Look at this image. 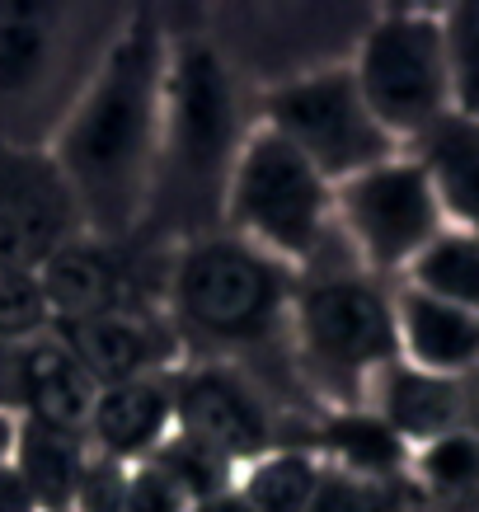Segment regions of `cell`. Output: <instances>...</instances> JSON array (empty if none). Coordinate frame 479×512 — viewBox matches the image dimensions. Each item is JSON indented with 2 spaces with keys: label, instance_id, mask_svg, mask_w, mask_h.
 <instances>
[{
  "label": "cell",
  "instance_id": "obj_9",
  "mask_svg": "<svg viewBox=\"0 0 479 512\" xmlns=\"http://www.w3.org/2000/svg\"><path fill=\"white\" fill-rule=\"evenodd\" d=\"M334 226L371 278L400 282L423 249L447 231V217L414 160L390 156L334 184Z\"/></svg>",
  "mask_w": 479,
  "mask_h": 512
},
{
  "label": "cell",
  "instance_id": "obj_25",
  "mask_svg": "<svg viewBox=\"0 0 479 512\" xmlns=\"http://www.w3.org/2000/svg\"><path fill=\"white\" fill-rule=\"evenodd\" d=\"M414 508L409 480H362L348 470L320 461V484L310 498V512H404Z\"/></svg>",
  "mask_w": 479,
  "mask_h": 512
},
{
  "label": "cell",
  "instance_id": "obj_22",
  "mask_svg": "<svg viewBox=\"0 0 479 512\" xmlns=\"http://www.w3.org/2000/svg\"><path fill=\"white\" fill-rule=\"evenodd\" d=\"M400 282L414 287V292H428L437 301H451V306L479 315V231L447 226L409 264V273Z\"/></svg>",
  "mask_w": 479,
  "mask_h": 512
},
{
  "label": "cell",
  "instance_id": "obj_27",
  "mask_svg": "<svg viewBox=\"0 0 479 512\" xmlns=\"http://www.w3.org/2000/svg\"><path fill=\"white\" fill-rule=\"evenodd\" d=\"M52 329L43 282L33 268H0V339L29 343Z\"/></svg>",
  "mask_w": 479,
  "mask_h": 512
},
{
  "label": "cell",
  "instance_id": "obj_6",
  "mask_svg": "<svg viewBox=\"0 0 479 512\" xmlns=\"http://www.w3.org/2000/svg\"><path fill=\"white\" fill-rule=\"evenodd\" d=\"M76 19L80 10L62 5H0V141L47 151L109 47H76Z\"/></svg>",
  "mask_w": 479,
  "mask_h": 512
},
{
  "label": "cell",
  "instance_id": "obj_18",
  "mask_svg": "<svg viewBox=\"0 0 479 512\" xmlns=\"http://www.w3.org/2000/svg\"><path fill=\"white\" fill-rule=\"evenodd\" d=\"M367 409L381 414V423H386L409 451L423 447V442H437V437L456 433V428H465L461 381L418 372L409 362H390L386 372L371 381Z\"/></svg>",
  "mask_w": 479,
  "mask_h": 512
},
{
  "label": "cell",
  "instance_id": "obj_5",
  "mask_svg": "<svg viewBox=\"0 0 479 512\" xmlns=\"http://www.w3.org/2000/svg\"><path fill=\"white\" fill-rule=\"evenodd\" d=\"M231 235L259 245L287 268H310L339 240L334 226V184L315 170L292 141L268 127H254L235 160L231 193H226Z\"/></svg>",
  "mask_w": 479,
  "mask_h": 512
},
{
  "label": "cell",
  "instance_id": "obj_28",
  "mask_svg": "<svg viewBox=\"0 0 479 512\" xmlns=\"http://www.w3.org/2000/svg\"><path fill=\"white\" fill-rule=\"evenodd\" d=\"M71 512H127V466L90 451L76 498H71Z\"/></svg>",
  "mask_w": 479,
  "mask_h": 512
},
{
  "label": "cell",
  "instance_id": "obj_7",
  "mask_svg": "<svg viewBox=\"0 0 479 512\" xmlns=\"http://www.w3.org/2000/svg\"><path fill=\"white\" fill-rule=\"evenodd\" d=\"M348 71L367 99L371 118L400 141V151L423 127L451 113V76L437 10L423 5L376 10L348 52Z\"/></svg>",
  "mask_w": 479,
  "mask_h": 512
},
{
  "label": "cell",
  "instance_id": "obj_21",
  "mask_svg": "<svg viewBox=\"0 0 479 512\" xmlns=\"http://www.w3.org/2000/svg\"><path fill=\"white\" fill-rule=\"evenodd\" d=\"M409 489L433 512H479V437L470 428L409 451Z\"/></svg>",
  "mask_w": 479,
  "mask_h": 512
},
{
  "label": "cell",
  "instance_id": "obj_31",
  "mask_svg": "<svg viewBox=\"0 0 479 512\" xmlns=\"http://www.w3.org/2000/svg\"><path fill=\"white\" fill-rule=\"evenodd\" d=\"M0 512H33L29 494L19 489V480H15V470L10 466H0Z\"/></svg>",
  "mask_w": 479,
  "mask_h": 512
},
{
  "label": "cell",
  "instance_id": "obj_16",
  "mask_svg": "<svg viewBox=\"0 0 479 512\" xmlns=\"http://www.w3.org/2000/svg\"><path fill=\"white\" fill-rule=\"evenodd\" d=\"M395 343L418 372L465 381L479 367V315L395 282Z\"/></svg>",
  "mask_w": 479,
  "mask_h": 512
},
{
  "label": "cell",
  "instance_id": "obj_34",
  "mask_svg": "<svg viewBox=\"0 0 479 512\" xmlns=\"http://www.w3.org/2000/svg\"><path fill=\"white\" fill-rule=\"evenodd\" d=\"M404 512H433V508H423V503H418V498H414V508H404Z\"/></svg>",
  "mask_w": 479,
  "mask_h": 512
},
{
  "label": "cell",
  "instance_id": "obj_1",
  "mask_svg": "<svg viewBox=\"0 0 479 512\" xmlns=\"http://www.w3.org/2000/svg\"><path fill=\"white\" fill-rule=\"evenodd\" d=\"M165 66L170 33L155 10H141L113 29L90 80L57 123L47 156L62 170L85 235L132 245L146 231L160 113H165Z\"/></svg>",
  "mask_w": 479,
  "mask_h": 512
},
{
  "label": "cell",
  "instance_id": "obj_23",
  "mask_svg": "<svg viewBox=\"0 0 479 512\" xmlns=\"http://www.w3.org/2000/svg\"><path fill=\"white\" fill-rule=\"evenodd\" d=\"M315 484H320V456L306 447H278L240 470L235 494L249 503V512H310Z\"/></svg>",
  "mask_w": 479,
  "mask_h": 512
},
{
  "label": "cell",
  "instance_id": "obj_19",
  "mask_svg": "<svg viewBox=\"0 0 479 512\" xmlns=\"http://www.w3.org/2000/svg\"><path fill=\"white\" fill-rule=\"evenodd\" d=\"M310 447L325 466L362 475V480H409V447L381 423V414H371L367 404L325 409L310 428Z\"/></svg>",
  "mask_w": 479,
  "mask_h": 512
},
{
  "label": "cell",
  "instance_id": "obj_12",
  "mask_svg": "<svg viewBox=\"0 0 479 512\" xmlns=\"http://www.w3.org/2000/svg\"><path fill=\"white\" fill-rule=\"evenodd\" d=\"M76 362L94 376V386H118L137 376H165L184 367V343L174 334L165 306L146 311H109L76 325H52Z\"/></svg>",
  "mask_w": 479,
  "mask_h": 512
},
{
  "label": "cell",
  "instance_id": "obj_15",
  "mask_svg": "<svg viewBox=\"0 0 479 512\" xmlns=\"http://www.w3.org/2000/svg\"><path fill=\"white\" fill-rule=\"evenodd\" d=\"M174 433V386L165 376H137L118 386H99L85 423V442L94 456L137 466Z\"/></svg>",
  "mask_w": 479,
  "mask_h": 512
},
{
  "label": "cell",
  "instance_id": "obj_2",
  "mask_svg": "<svg viewBox=\"0 0 479 512\" xmlns=\"http://www.w3.org/2000/svg\"><path fill=\"white\" fill-rule=\"evenodd\" d=\"M245 137L240 85L221 43L202 33L170 38L146 231L165 235L174 245L217 235L226 221V193Z\"/></svg>",
  "mask_w": 479,
  "mask_h": 512
},
{
  "label": "cell",
  "instance_id": "obj_4",
  "mask_svg": "<svg viewBox=\"0 0 479 512\" xmlns=\"http://www.w3.org/2000/svg\"><path fill=\"white\" fill-rule=\"evenodd\" d=\"M287 348L301 386L325 409L367 404L371 381L400 362L395 282L371 278L348 249L296 273Z\"/></svg>",
  "mask_w": 479,
  "mask_h": 512
},
{
  "label": "cell",
  "instance_id": "obj_20",
  "mask_svg": "<svg viewBox=\"0 0 479 512\" xmlns=\"http://www.w3.org/2000/svg\"><path fill=\"white\" fill-rule=\"evenodd\" d=\"M85 461H90V442L80 433H57V428L15 419L10 470H15L19 489L29 494L33 512H71Z\"/></svg>",
  "mask_w": 479,
  "mask_h": 512
},
{
  "label": "cell",
  "instance_id": "obj_14",
  "mask_svg": "<svg viewBox=\"0 0 479 512\" xmlns=\"http://www.w3.org/2000/svg\"><path fill=\"white\" fill-rule=\"evenodd\" d=\"M94 395H99L94 376L76 362L57 329L15 348V419L85 437Z\"/></svg>",
  "mask_w": 479,
  "mask_h": 512
},
{
  "label": "cell",
  "instance_id": "obj_17",
  "mask_svg": "<svg viewBox=\"0 0 479 512\" xmlns=\"http://www.w3.org/2000/svg\"><path fill=\"white\" fill-rule=\"evenodd\" d=\"M404 156L433 184L447 226L479 231V118L456 109L442 113L433 127H423L404 146Z\"/></svg>",
  "mask_w": 479,
  "mask_h": 512
},
{
  "label": "cell",
  "instance_id": "obj_13",
  "mask_svg": "<svg viewBox=\"0 0 479 512\" xmlns=\"http://www.w3.org/2000/svg\"><path fill=\"white\" fill-rule=\"evenodd\" d=\"M47 311L52 325H76V320H94L109 311H146L151 301L137 292V273L127 259V245H109L94 235H76L71 245H62L43 268Z\"/></svg>",
  "mask_w": 479,
  "mask_h": 512
},
{
  "label": "cell",
  "instance_id": "obj_26",
  "mask_svg": "<svg viewBox=\"0 0 479 512\" xmlns=\"http://www.w3.org/2000/svg\"><path fill=\"white\" fill-rule=\"evenodd\" d=\"M146 461H155V466L165 470V475L188 494V503H207V498L226 494V489H231V475H235L221 456H212V451L198 447V442L184 433H170Z\"/></svg>",
  "mask_w": 479,
  "mask_h": 512
},
{
  "label": "cell",
  "instance_id": "obj_8",
  "mask_svg": "<svg viewBox=\"0 0 479 512\" xmlns=\"http://www.w3.org/2000/svg\"><path fill=\"white\" fill-rule=\"evenodd\" d=\"M263 127L292 141L329 184H343L381 160L400 156V141L371 118L348 62L282 76L263 94Z\"/></svg>",
  "mask_w": 479,
  "mask_h": 512
},
{
  "label": "cell",
  "instance_id": "obj_30",
  "mask_svg": "<svg viewBox=\"0 0 479 512\" xmlns=\"http://www.w3.org/2000/svg\"><path fill=\"white\" fill-rule=\"evenodd\" d=\"M15 348L19 343L0 339V414L15 419Z\"/></svg>",
  "mask_w": 479,
  "mask_h": 512
},
{
  "label": "cell",
  "instance_id": "obj_24",
  "mask_svg": "<svg viewBox=\"0 0 479 512\" xmlns=\"http://www.w3.org/2000/svg\"><path fill=\"white\" fill-rule=\"evenodd\" d=\"M442 47H447L451 109L479 118V0L442 5Z\"/></svg>",
  "mask_w": 479,
  "mask_h": 512
},
{
  "label": "cell",
  "instance_id": "obj_33",
  "mask_svg": "<svg viewBox=\"0 0 479 512\" xmlns=\"http://www.w3.org/2000/svg\"><path fill=\"white\" fill-rule=\"evenodd\" d=\"M10 442H15V419L0 414V466H10Z\"/></svg>",
  "mask_w": 479,
  "mask_h": 512
},
{
  "label": "cell",
  "instance_id": "obj_3",
  "mask_svg": "<svg viewBox=\"0 0 479 512\" xmlns=\"http://www.w3.org/2000/svg\"><path fill=\"white\" fill-rule=\"evenodd\" d=\"M165 315L193 362H231L245 372L292 357L296 268L231 231L174 245L165 264Z\"/></svg>",
  "mask_w": 479,
  "mask_h": 512
},
{
  "label": "cell",
  "instance_id": "obj_29",
  "mask_svg": "<svg viewBox=\"0 0 479 512\" xmlns=\"http://www.w3.org/2000/svg\"><path fill=\"white\" fill-rule=\"evenodd\" d=\"M188 494L155 466V461H137L127 466V512H188Z\"/></svg>",
  "mask_w": 479,
  "mask_h": 512
},
{
  "label": "cell",
  "instance_id": "obj_10",
  "mask_svg": "<svg viewBox=\"0 0 479 512\" xmlns=\"http://www.w3.org/2000/svg\"><path fill=\"white\" fill-rule=\"evenodd\" d=\"M174 386V433L221 456L231 470H245L282 447L278 404L245 367L231 362H188L170 372Z\"/></svg>",
  "mask_w": 479,
  "mask_h": 512
},
{
  "label": "cell",
  "instance_id": "obj_32",
  "mask_svg": "<svg viewBox=\"0 0 479 512\" xmlns=\"http://www.w3.org/2000/svg\"><path fill=\"white\" fill-rule=\"evenodd\" d=\"M461 404H465V428L479 437V367L461 381Z\"/></svg>",
  "mask_w": 479,
  "mask_h": 512
},
{
  "label": "cell",
  "instance_id": "obj_11",
  "mask_svg": "<svg viewBox=\"0 0 479 512\" xmlns=\"http://www.w3.org/2000/svg\"><path fill=\"white\" fill-rule=\"evenodd\" d=\"M85 235L62 170L38 146L0 141V268H38Z\"/></svg>",
  "mask_w": 479,
  "mask_h": 512
}]
</instances>
